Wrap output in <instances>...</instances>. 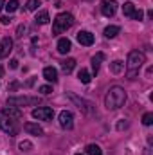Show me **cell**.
Masks as SVG:
<instances>
[{
  "mask_svg": "<svg viewBox=\"0 0 153 155\" xmlns=\"http://www.w3.org/2000/svg\"><path fill=\"white\" fill-rule=\"evenodd\" d=\"M76 40L81 43V45H85V47H90L92 43H94V35L92 33H88V31H79L77 33Z\"/></svg>",
  "mask_w": 153,
  "mask_h": 155,
  "instance_id": "obj_11",
  "label": "cell"
},
{
  "mask_svg": "<svg viewBox=\"0 0 153 155\" xmlns=\"http://www.w3.org/2000/svg\"><path fill=\"white\" fill-rule=\"evenodd\" d=\"M18 5H20V2H18V0H9V2L4 5V7H5L9 13H15V11L18 9Z\"/></svg>",
  "mask_w": 153,
  "mask_h": 155,
  "instance_id": "obj_24",
  "label": "cell"
},
{
  "mask_svg": "<svg viewBox=\"0 0 153 155\" xmlns=\"http://www.w3.org/2000/svg\"><path fill=\"white\" fill-rule=\"evenodd\" d=\"M119 31H121V29H119L117 25H108V27L105 29V36H106V38H115V36L119 35Z\"/></svg>",
  "mask_w": 153,
  "mask_h": 155,
  "instance_id": "obj_21",
  "label": "cell"
},
{
  "mask_svg": "<svg viewBox=\"0 0 153 155\" xmlns=\"http://www.w3.org/2000/svg\"><path fill=\"white\" fill-rule=\"evenodd\" d=\"M0 128L5 134H9V135H16L18 134V126L15 124L13 119H7V117H0Z\"/></svg>",
  "mask_w": 153,
  "mask_h": 155,
  "instance_id": "obj_6",
  "label": "cell"
},
{
  "mask_svg": "<svg viewBox=\"0 0 153 155\" xmlns=\"http://www.w3.org/2000/svg\"><path fill=\"white\" fill-rule=\"evenodd\" d=\"M70 49H72V43H70L69 38H60L58 40V52H60V54H67V52H70Z\"/></svg>",
  "mask_w": 153,
  "mask_h": 155,
  "instance_id": "obj_12",
  "label": "cell"
},
{
  "mask_svg": "<svg viewBox=\"0 0 153 155\" xmlns=\"http://www.w3.org/2000/svg\"><path fill=\"white\" fill-rule=\"evenodd\" d=\"M124 103H126V92L122 87H112L105 96L106 110H117V108L124 107Z\"/></svg>",
  "mask_w": 153,
  "mask_h": 155,
  "instance_id": "obj_1",
  "label": "cell"
},
{
  "mask_svg": "<svg viewBox=\"0 0 153 155\" xmlns=\"http://www.w3.org/2000/svg\"><path fill=\"white\" fill-rule=\"evenodd\" d=\"M38 90L41 92V94H45V96H47V94H50V92H52V87H49V85H43V87H40Z\"/></svg>",
  "mask_w": 153,
  "mask_h": 155,
  "instance_id": "obj_29",
  "label": "cell"
},
{
  "mask_svg": "<svg viewBox=\"0 0 153 155\" xmlns=\"http://www.w3.org/2000/svg\"><path fill=\"white\" fill-rule=\"evenodd\" d=\"M9 67L11 69H18V60H11L9 61Z\"/></svg>",
  "mask_w": 153,
  "mask_h": 155,
  "instance_id": "obj_32",
  "label": "cell"
},
{
  "mask_svg": "<svg viewBox=\"0 0 153 155\" xmlns=\"http://www.w3.org/2000/svg\"><path fill=\"white\" fill-rule=\"evenodd\" d=\"M69 97H70V99H72V101L76 103V105H77V108H79L81 112H85V114H88V112H90V108H88L90 105H88L86 101H83V99H79V97H76L74 94H69Z\"/></svg>",
  "mask_w": 153,
  "mask_h": 155,
  "instance_id": "obj_16",
  "label": "cell"
},
{
  "mask_svg": "<svg viewBox=\"0 0 153 155\" xmlns=\"http://www.w3.org/2000/svg\"><path fill=\"white\" fill-rule=\"evenodd\" d=\"M122 13H124V16H133V13H135V4H132V2H124V5H122Z\"/></svg>",
  "mask_w": 153,
  "mask_h": 155,
  "instance_id": "obj_20",
  "label": "cell"
},
{
  "mask_svg": "<svg viewBox=\"0 0 153 155\" xmlns=\"http://www.w3.org/2000/svg\"><path fill=\"white\" fill-rule=\"evenodd\" d=\"M74 67H76V60H74V58H69V60L61 61V71H63L65 74H70V72L74 71Z\"/></svg>",
  "mask_w": 153,
  "mask_h": 155,
  "instance_id": "obj_17",
  "label": "cell"
},
{
  "mask_svg": "<svg viewBox=\"0 0 153 155\" xmlns=\"http://www.w3.org/2000/svg\"><path fill=\"white\" fill-rule=\"evenodd\" d=\"M4 5H5V0H0V11L4 9Z\"/></svg>",
  "mask_w": 153,
  "mask_h": 155,
  "instance_id": "obj_35",
  "label": "cell"
},
{
  "mask_svg": "<svg viewBox=\"0 0 153 155\" xmlns=\"http://www.w3.org/2000/svg\"><path fill=\"white\" fill-rule=\"evenodd\" d=\"M11 51H13V40L9 38V36H5V38L0 41V60L7 58Z\"/></svg>",
  "mask_w": 153,
  "mask_h": 155,
  "instance_id": "obj_9",
  "label": "cell"
},
{
  "mask_svg": "<svg viewBox=\"0 0 153 155\" xmlns=\"http://www.w3.org/2000/svg\"><path fill=\"white\" fill-rule=\"evenodd\" d=\"M126 126H128V121H124V123H122V121L117 123V130H122V128H126Z\"/></svg>",
  "mask_w": 153,
  "mask_h": 155,
  "instance_id": "obj_33",
  "label": "cell"
},
{
  "mask_svg": "<svg viewBox=\"0 0 153 155\" xmlns=\"http://www.w3.org/2000/svg\"><path fill=\"white\" fill-rule=\"evenodd\" d=\"M117 11V2L115 0H103L101 2V13L105 16H114Z\"/></svg>",
  "mask_w": 153,
  "mask_h": 155,
  "instance_id": "obj_8",
  "label": "cell"
},
{
  "mask_svg": "<svg viewBox=\"0 0 153 155\" xmlns=\"http://www.w3.org/2000/svg\"><path fill=\"white\" fill-rule=\"evenodd\" d=\"M4 76V69H2V67H0V78Z\"/></svg>",
  "mask_w": 153,
  "mask_h": 155,
  "instance_id": "obj_36",
  "label": "cell"
},
{
  "mask_svg": "<svg viewBox=\"0 0 153 155\" xmlns=\"http://www.w3.org/2000/svg\"><path fill=\"white\" fill-rule=\"evenodd\" d=\"M2 116L7 117V119H22L24 117V112L20 108H16V107H5L2 110Z\"/></svg>",
  "mask_w": 153,
  "mask_h": 155,
  "instance_id": "obj_10",
  "label": "cell"
},
{
  "mask_svg": "<svg viewBox=\"0 0 153 155\" xmlns=\"http://www.w3.org/2000/svg\"><path fill=\"white\" fill-rule=\"evenodd\" d=\"M77 78H79V81H81V83H90V79H92L90 72H88L86 69H81V71L77 72Z\"/></svg>",
  "mask_w": 153,
  "mask_h": 155,
  "instance_id": "obj_22",
  "label": "cell"
},
{
  "mask_svg": "<svg viewBox=\"0 0 153 155\" xmlns=\"http://www.w3.org/2000/svg\"><path fill=\"white\" fill-rule=\"evenodd\" d=\"M11 20H13L11 16H2V18H0V24H2V25H9Z\"/></svg>",
  "mask_w": 153,
  "mask_h": 155,
  "instance_id": "obj_31",
  "label": "cell"
},
{
  "mask_svg": "<svg viewBox=\"0 0 153 155\" xmlns=\"http://www.w3.org/2000/svg\"><path fill=\"white\" fill-rule=\"evenodd\" d=\"M18 148H20V152H31L33 150V143L31 141H22L18 144Z\"/></svg>",
  "mask_w": 153,
  "mask_h": 155,
  "instance_id": "obj_25",
  "label": "cell"
},
{
  "mask_svg": "<svg viewBox=\"0 0 153 155\" xmlns=\"http://www.w3.org/2000/svg\"><path fill=\"white\" fill-rule=\"evenodd\" d=\"M24 128H25V132H29L31 135H43V128L38 126L36 123H25Z\"/></svg>",
  "mask_w": 153,
  "mask_h": 155,
  "instance_id": "obj_15",
  "label": "cell"
},
{
  "mask_svg": "<svg viewBox=\"0 0 153 155\" xmlns=\"http://www.w3.org/2000/svg\"><path fill=\"white\" fill-rule=\"evenodd\" d=\"M85 152H86V155H103L101 148H99L97 144H88V146L85 148Z\"/></svg>",
  "mask_w": 153,
  "mask_h": 155,
  "instance_id": "obj_23",
  "label": "cell"
},
{
  "mask_svg": "<svg viewBox=\"0 0 153 155\" xmlns=\"http://www.w3.org/2000/svg\"><path fill=\"white\" fill-rule=\"evenodd\" d=\"M49 20H50V18H49V11H45V9H43V11H40L38 15H36V18H34V22L40 24V25L49 24Z\"/></svg>",
  "mask_w": 153,
  "mask_h": 155,
  "instance_id": "obj_19",
  "label": "cell"
},
{
  "mask_svg": "<svg viewBox=\"0 0 153 155\" xmlns=\"http://www.w3.org/2000/svg\"><path fill=\"white\" fill-rule=\"evenodd\" d=\"M146 63V56H144V52L142 51H132L130 54H128V60H126V69H128V78L130 79H135L137 76V72H139V69L142 67Z\"/></svg>",
  "mask_w": 153,
  "mask_h": 155,
  "instance_id": "obj_2",
  "label": "cell"
},
{
  "mask_svg": "<svg viewBox=\"0 0 153 155\" xmlns=\"http://www.w3.org/2000/svg\"><path fill=\"white\" fill-rule=\"evenodd\" d=\"M60 126L65 128V130H70L74 126V116L70 112H67V110L60 112Z\"/></svg>",
  "mask_w": 153,
  "mask_h": 155,
  "instance_id": "obj_7",
  "label": "cell"
},
{
  "mask_svg": "<svg viewBox=\"0 0 153 155\" xmlns=\"http://www.w3.org/2000/svg\"><path fill=\"white\" fill-rule=\"evenodd\" d=\"M41 103L40 97H29V96H24V97H9L7 99V107H38Z\"/></svg>",
  "mask_w": 153,
  "mask_h": 155,
  "instance_id": "obj_4",
  "label": "cell"
},
{
  "mask_svg": "<svg viewBox=\"0 0 153 155\" xmlns=\"http://www.w3.org/2000/svg\"><path fill=\"white\" fill-rule=\"evenodd\" d=\"M16 87H18V83H16V81H15V83H11V85H9V88H11V90H15V88H16Z\"/></svg>",
  "mask_w": 153,
  "mask_h": 155,
  "instance_id": "obj_34",
  "label": "cell"
},
{
  "mask_svg": "<svg viewBox=\"0 0 153 155\" xmlns=\"http://www.w3.org/2000/svg\"><path fill=\"white\" fill-rule=\"evenodd\" d=\"M25 31H27V27H25L24 24H22V25H18V29H16V38H22Z\"/></svg>",
  "mask_w": 153,
  "mask_h": 155,
  "instance_id": "obj_28",
  "label": "cell"
},
{
  "mask_svg": "<svg viewBox=\"0 0 153 155\" xmlns=\"http://www.w3.org/2000/svg\"><path fill=\"white\" fill-rule=\"evenodd\" d=\"M76 155H81V153H76Z\"/></svg>",
  "mask_w": 153,
  "mask_h": 155,
  "instance_id": "obj_37",
  "label": "cell"
},
{
  "mask_svg": "<svg viewBox=\"0 0 153 155\" xmlns=\"http://www.w3.org/2000/svg\"><path fill=\"white\" fill-rule=\"evenodd\" d=\"M110 72L112 74H121V72H124V63L121 61V60H115L110 63Z\"/></svg>",
  "mask_w": 153,
  "mask_h": 155,
  "instance_id": "obj_18",
  "label": "cell"
},
{
  "mask_svg": "<svg viewBox=\"0 0 153 155\" xmlns=\"http://www.w3.org/2000/svg\"><path fill=\"white\" fill-rule=\"evenodd\" d=\"M153 123V114L151 112H146L144 116H142V124H146V126H150Z\"/></svg>",
  "mask_w": 153,
  "mask_h": 155,
  "instance_id": "obj_26",
  "label": "cell"
},
{
  "mask_svg": "<svg viewBox=\"0 0 153 155\" xmlns=\"http://www.w3.org/2000/svg\"><path fill=\"white\" fill-rule=\"evenodd\" d=\"M43 78L47 81H50V83H56L58 81V71L54 67H45L43 69Z\"/></svg>",
  "mask_w": 153,
  "mask_h": 155,
  "instance_id": "obj_14",
  "label": "cell"
},
{
  "mask_svg": "<svg viewBox=\"0 0 153 155\" xmlns=\"http://www.w3.org/2000/svg\"><path fill=\"white\" fill-rule=\"evenodd\" d=\"M103 61H105V54H103V52H97V54L92 58V74H94V76L99 72V67H101Z\"/></svg>",
  "mask_w": 153,
  "mask_h": 155,
  "instance_id": "obj_13",
  "label": "cell"
},
{
  "mask_svg": "<svg viewBox=\"0 0 153 155\" xmlns=\"http://www.w3.org/2000/svg\"><path fill=\"white\" fill-rule=\"evenodd\" d=\"M33 117L38 121H50L54 117V110L50 107H38L33 110Z\"/></svg>",
  "mask_w": 153,
  "mask_h": 155,
  "instance_id": "obj_5",
  "label": "cell"
},
{
  "mask_svg": "<svg viewBox=\"0 0 153 155\" xmlns=\"http://www.w3.org/2000/svg\"><path fill=\"white\" fill-rule=\"evenodd\" d=\"M74 24V16L70 13H60L56 18H54V24H52V35H61L65 33L69 27H72Z\"/></svg>",
  "mask_w": 153,
  "mask_h": 155,
  "instance_id": "obj_3",
  "label": "cell"
},
{
  "mask_svg": "<svg viewBox=\"0 0 153 155\" xmlns=\"http://www.w3.org/2000/svg\"><path fill=\"white\" fill-rule=\"evenodd\" d=\"M38 5H40L38 0H29V2H27V11H36Z\"/></svg>",
  "mask_w": 153,
  "mask_h": 155,
  "instance_id": "obj_27",
  "label": "cell"
},
{
  "mask_svg": "<svg viewBox=\"0 0 153 155\" xmlns=\"http://www.w3.org/2000/svg\"><path fill=\"white\" fill-rule=\"evenodd\" d=\"M142 16H144L142 9H139V11L135 9V13H133V16H132V18H133V20H142Z\"/></svg>",
  "mask_w": 153,
  "mask_h": 155,
  "instance_id": "obj_30",
  "label": "cell"
}]
</instances>
